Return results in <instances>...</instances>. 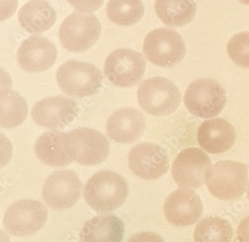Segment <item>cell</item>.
<instances>
[{"mask_svg":"<svg viewBox=\"0 0 249 242\" xmlns=\"http://www.w3.org/2000/svg\"><path fill=\"white\" fill-rule=\"evenodd\" d=\"M129 193L125 179L112 171L94 174L86 182L83 196L88 205L98 213H107L123 205Z\"/></svg>","mask_w":249,"mask_h":242,"instance_id":"cell-1","label":"cell"},{"mask_svg":"<svg viewBox=\"0 0 249 242\" xmlns=\"http://www.w3.org/2000/svg\"><path fill=\"white\" fill-rule=\"evenodd\" d=\"M247 165L232 161H218L211 167L206 185L214 197L233 200L243 195L248 186Z\"/></svg>","mask_w":249,"mask_h":242,"instance_id":"cell-2","label":"cell"},{"mask_svg":"<svg viewBox=\"0 0 249 242\" xmlns=\"http://www.w3.org/2000/svg\"><path fill=\"white\" fill-rule=\"evenodd\" d=\"M138 100L146 112L156 116H164L178 109L181 94L171 80L157 76L141 83L138 90Z\"/></svg>","mask_w":249,"mask_h":242,"instance_id":"cell-3","label":"cell"},{"mask_svg":"<svg viewBox=\"0 0 249 242\" xmlns=\"http://www.w3.org/2000/svg\"><path fill=\"white\" fill-rule=\"evenodd\" d=\"M56 77L58 86L65 94L79 98L96 94L103 83L102 74L97 67L74 60L61 65Z\"/></svg>","mask_w":249,"mask_h":242,"instance_id":"cell-4","label":"cell"},{"mask_svg":"<svg viewBox=\"0 0 249 242\" xmlns=\"http://www.w3.org/2000/svg\"><path fill=\"white\" fill-rule=\"evenodd\" d=\"M225 89L211 79H198L190 83L185 93L184 104L190 113L211 119L222 112L226 104Z\"/></svg>","mask_w":249,"mask_h":242,"instance_id":"cell-5","label":"cell"},{"mask_svg":"<svg viewBox=\"0 0 249 242\" xmlns=\"http://www.w3.org/2000/svg\"><path fill=\"white\" fill-rule=\"evenodd\" d=\"M143 53L147 60L154 65L171 68L183 60L186 45L183 37L176 31L160 28L146 36Z\"/></svg>","mask_w":249,"mask_h":242,"instance_id":"cell-6","label":"cell"},{"mask_svg":"<svg viewBox=\"0 0 249 242\" xmlns=\"http://www.w3.org/2000/svg\"><path fill=\"white\" fill-rule=\"evenodd\" d=\"M67 147L73 161L94 166L105 161L109 154V143L101 132L87 128L66 133Z\"/></svg>","mask_w":249,"mask_h":242,"instance_id":"cell-7","label":"cell"},{"mask_svg":"<svg viewBox=\"0 0 249 242\" xmlns=\"http://www.w3.org/2000/svg\"><path fill=\"white\" fill-rule=\"evenodd\" d=\"M101 25L93 15L72 13L59 28V38L65 49L83 52L91 48L101 36Z\"/></svg>","mask_w":249,"mask_h":242,"instance_id":"cell-8","label":"cell"},{"mask_svg":"<svg viewBox=\"0 0 249 242\" xmlns=\"http://www.w3.org/2000/svg\"><path fill=\"white\" fill-rule=\"evenodd\" d=\"M145 67V60L140 53L119 48L107 57L104 74L112 84L125 88L139 83L144 76Z\"/></svg>","mask_w":249,"mask_h":242,"instance_id":"cell-9","label":"cell"},{"mask_svg":"<svg viewBox=\"0 0 249 242\" xmlns=\"http://www.w3.org/2000/svg\"><path fill=\"white\" fill-rule=\"evenodd\" d=\"M47 217V208L41 202L19 200L7 208L3 224L10 234L26 236L41 229L45 224Z\"/></svg>","mask_w":249,"mask_h":242,"instance_id":"cell-10","label":"cell"},{"mask_svg":"<svg viewBox=\"0 0 249 242\" xmlns=\"http://www.w3.org/2000/svg\"><path fill=\"white\" fill-rule=\"evenodd\" d=\"M211 167V159L202 150L188 148L180 151L174 161L172 176L179 187L198 188L205 182Z\"/></svg>","mask_w":249,"mask_h":242,"instance_id":"cell-11","label":"cell"},{"mask_svg":"<svg viewBox=\"0 0 249 242\" xmlns=\"http://www.w3.org/2000/svg\"><path fill=\"white\" fill-rule=\"evenodd\" d=\"M81 190V182L74 172L57 171L49 176L44 183L42 198L53 209H66L77 203Z\"/></svg>","mask_w":249,"mask_h":242,"instance_id":"cell-12","label":"cell"},{"mask_svg":"<svg viewBox=\"0 0 249 242\" xmlns=\"http://www.w3.org/2000/svg\"><path fill=\"white\" fill-rule=\"evenodd\" d=\"M129 169L145 180H154L166 173L169 159L165 150L154 143H140L130 149L128 154Z\"/></svg>","mask_w":249,"mask_h":242,"instance_id":"cell-13","label":"cell"},{"mask_svg":"<svg viewBox=\"0 0 249 242\" xmlns=\"http://www.w3.org/2000/svg\"><path fill=\"white\" fill-rule=\"evenodd\" d=\"M79 113L76 101L62 96L46 98L37 101L31 111L35 122L53 130L64 129Z\"/></svg>","mask_w":249,"mask_h":242,"instance_id":"cell-14","label":"cell"},{"mask_svg":"<svg viewBox=\"0 0 249 242\" xmlns=\"http://www.w3.org/2000/svg\"><path fill=\"white\" fill-rule=\"evenodd\" d=\"M163 211L167 221L171 224L175 226H191L202 215V202L193 190L178 189L167 197Z\"/></svg>","mask_w":249,"mask_h":242,"instance_id":"cell-15","label":"cell"},{"mask_svg":"<svg viewBox=\"0 0 249 242\" xmlns=\"http://www.w3.org/2000/svg\"><path fill=\"white\" fill-rule=\"evenodd\" d=\"M55 45L42 36H33L25 40L18 51V61L23 70L30 73L44 72L55 63Z\"/></svg>","mask_w":249,"mask_h":242,"instance_id":"cell-16","label":"cell"},{"mask_svg":"<svg viewBox=\"0 0 249 242\" xmlns=\"http://www.w3.org/2000/svg\"><path fill=\"white\" fill-rule=\"evenodd\" d=\"M144 130V115L140 111L133 108L115 111L107 120V133L117 143H134L142 137Z\"/></svg>","mask_w":249,"mask_h":242,"instance_id":"cell-17","label":"cell"},{"mask_svg":"<svg viewBox=\"0 0 249 242\" xmlns=\"http://www.w3.org/2000/svg\"><path fill=\"white\" fill-rule=\"evenodd\" d=\"M197 142L210 154H222L230 149L236 139L233 125L222 118L205 121L199 127Z\"/></svg>","mask_w":249,"mask_h":242,"instance_id":"cell-18","label":"cell"},{"mask_svg":"<svg viewBox=\"0 0 249 242\" xmlns=\"http://www.w3.org/2000/svg\"><path fill=\"white\" fill-rule=\"evenodd\" d=\"M124 223L113 215H99L86 221L79 232V242H122Z\"/></svg>","mask_w":249,"mask_h":242,"instance_id":"cell-19","label":"cell"},{"mask_svg":"<svg viewBox=\"0 0 249 242\" xmlns=\"http://www.w3.org/2000/svg\"><path fill=\"white\" fill-rule=\"evenodd\" d=\"M66 133L49 131L37 139L35 151L41 162L51 167H65L73 162L67 147Z\"/></svg>","mask_w":249,"mask_h":242,"instance_id":"cell-20","label":"cell"},{"mask_svg":"<svg viewBox=\"0 0 249 242\" xmlns=\"http://www.w3.org/2000/svg\"><path fill=\"white\" fill-rule=\"evenodd\" d=\"M22 27L29 33H42L53 26L56 13L45 0H31L18 13Z\"/></svg>","mask_w":249,"mask_h":242,"instance_id":"cell-21","label":"cell"},{"mask_svg":"<svg viewBox=\"0 0 249 242\" xmlns=\"http://www.w3.org/2000/svg\"><path fill=\"white\" fill-rule=\"evenodd\" d=\"M155 11L168 26L180 27L193 21L197 12L195 0H157Z\"/></svg>","mask_w":249,"mask_h":242,"instance_id":"cell-22","label":"cell"},{"mask_svg":"<svg viewBox=\"0 0 249 242\" xmlns=\"http://www.w3.org/2000/svg\"><path fill=\"white\" fill-rule=\"evenodd\" d=\"M0 123L5 129H12L21 125L28 114L26 100L18 93L10 90L1 91Z\"/></svg>","mask_w":249,"mask_h":242,"instance_id":"cell-23","label":"cell"},{"mask_svg":"<svg viewBox=\"0 0 249 242\" xmlns=\"http://www.w3.org/2000/svg\"><path fill=\"white\" fill-rule=\"evenodd\" d=\"M233 230L230 223L219 217H208L197 223L195 242H231Z\"/></svg>","mask_w":249,"mask_h":242,"instance_id":"cell-24","label":"cell"},{"mask_svg":"<svg viewBox=\"0 0 249 242\" xmlns=\"http://www.w3.org/2000/svg\"><path fill=\"white\" fill-rule=\"evenodd\" d=\"M144 13L142 0H109L107 5V17L118 26H132L141 20Z\"/></svg>","mask_w":249,"mask_h":242,"instance_id":"cell-25","label":"cell"},{"mask_svg":"<svg viewBox=\"0 0 249 242\" xmlns=\"http://www.w3.org/2000/svg\"><path fill=\"white\" fill-rule=\"evenodd\" d=\"M228 56L237 66L249 68V33H240L231 38L227 47Z\"/></svg>","mask_w":249,"mask_h":242,"instance_id":"cell-26","label":"cell"},{"mask_svg":"<svg viewBox=\"0 0 249 242\" xmlns=\"http://www.w3.org/2000/svg\"><path fill=\"white\" fill-rule=\"evenodd\" d=\"M69 3L79 12L93 13L98 10L104 0H68Z\"/></svg>","mask_w":249,"mask_h":242,"instance_id":"cell-27","label":"cell"},{"mask_svg":"<svg viewBox=\"0 0 249 242\" xmlns=\"http://www.w3.org/2000/svg\"><path fill=\"white\" fill-rule=\"evenodd\" d=\"M126 242H165L162 237L152 232H142L133 235Z\"/></svg>","mask_w":249,"mask_h":242,"instance_id":"cell-28","label":"cell"},{"mask_svg":"<svg viewBox=\"0 0 249 242\" xmlns=\"http://www.w3.org/2000/svg\"><path fill=\"white\" fill-rule=\"evenodd\" d=\"M235 241L238 242H249V215L245 218L238 226Z\"/></svg>","mask_w":249,"mask_h":242,"instance_id":"cell-29","label":"cell"},{"mask_svg":"<svg viewBox=\"0 0 249 242\" xmlns=\"http://www.w3.org/2000/svg\"><path fill=\"white\" fill-rule=\"evenodd\" d=\"M241 3L245 4V5H249V0H239Z\"/></svg>","mask_w":249,"mask_h":242,"instance_id":"cell-30","label":"cell"},{"mask_svg":"<svg viewBox=\"0 0 249 242\" xmlns=\"http://www.w3.org/2000/svg\"><path fill=\"white\" fill-rule=\"evenodd\" d=\"M247 196H248V198H249V186H248V191H247Z\"/></svg>","mask_w":249,"mask_h":242,"instance_id":"cell-31","label":"cell"}]
</instances>
